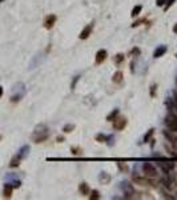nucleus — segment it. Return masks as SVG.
<instances>
[{
  "instance_id": "nucleus-1",
  "label": "nucleus",
  "mask_w": 177,
  "mask_h": 200,
  "mask_svg": "<svg viewBox=\"0 0 177 200\" xmlns=\"http://www.w3.org/2000/svg\"><path fill=\"white\" fill-rule=\"evenodd\" d=\"M49 137V130L46 124H39L35 127L32 133V142L34 143H43Z\"/></svg>"
},
{
  "instance_id": "nucleus-2",
  "label": "nucleus",
  "mask_w": 177,
  "mask_h": 200,
  "mask_svg": "<svg viewBox=\"0 0 177 200\" xmlns=\"http://www.w3.org/2000/svg\"><path fill=\"white\" fill-rule=\"evenodd\" d=\"M132 179H133V181L136 183V184H140V186H152V187H156V184H154V181H152L149 177H142L140 175L137 174H133L132 175Z\"/></svg>"
},
{
  "instance_id": "nucleus-3",
  "label": "nucleus",
  "mask_w": 177,
  "mask_h": 200,
  "mask_svg": "<svg viewBox=\"0 0 177 200\" xmlns=\"http://www.w3.org/2000/svg\"><path fill=\"white\" fill-rule=\"evenodd\" d=\"M142 171H144V174H145L147 177H156L157 176V169H156V167H154L153 164L151 163H144L142 164Z\"/></svg>"
},
{
  "instance_id": "nucleus-4",
  "label": "nucleus",
  "mask_w": 177,
  "mask_h": 200,
  "mask_svg": "<svg viewBox=\"0 0 177 200\" xmlns=\"http://www.w3.org/2000/svg\"><path fill=\"white\" fill-rule=\"evenodd\" d=\"M126 123H128L126 118H123V116H117V118L113 120V130H116V131H123L125 127H126Z\"/></svg>"
},
{
  "instance_id": "nucleus-5",
  "label": "nucleus",
  "mask_w": 177,
  "mask_h": 200,
  "mask_svg": "<svg viewBox=\"0 0 177 200\" xmlns=\"http://www.w3.org/2000/svg\"><path fill=\"white\" fill-rule=\"evenodd\" d=\"M165 124L172 132H177V116L169 115L168 118H165Z\"/></svg>"
},
{
  "instance_id": "nucleus-6",
  "label": "nucleus",
  "mask_w": 177,
  "mask_h": 200,
  "mask_svg": "<svg viewBox=\"0 0 177 200\" xmlns=\"http://www.w3.org/2000/svg\"><path fill=\"white\" fill-rule=\"evenodd\" d=\"M56 20H57L56 15H48L46 18V20H44V28H46V30H52L53 25L56 24Z\"/></svg>"
},
{
  "instance_id": "nucleus-7",
  "label": "nucleus",
  "mask_w": 177,
  "mask_h": 200,
  "mask_svg": "<svg viewBox=\"0 0 177 200\" xmlns=\"http://www.w3.org/2000/svg\"><path fill=\"white\" fill-rule=\"evenodd\" d=\"M108 56V52H107V49H99L97 53H96V59H95V63L97 65H100L103 64L104 62H105V59Z\"/></svg>"
},
{
  "instance_id": "nucleus-8",
  "label": "nucleus",
  "mask_w": 177,
  "mask_h": 200,
  "mask_svg": "<svg viewBox=\"0 0 177 200\" xmlns=\"http://www.w3.org/2000/svg\"><path fill=\"white\" fill-rule=\"evenodd\" d=\"M92 30H93V23H91V24L85 25V27H84V30H83V31L80 32L79 37H80V39H83V40H85V39H88V37L91 36Z\"/></svg>"
},
{
  "instance_id": "nucleus-9",
  "label": "nucleus",
  "mask_w": 177,
  "mask_h": 200,
  "mask_svg": "<svg viewBox=\"0 0 177 200\" xmlns=\"http://www.w3.org/2000/svg\"><path fill=\"white\" fill-rule=\"evenodd\" d=\"M160 181H161V184L167 188V190H172V188L174 187V180L169 175H165V177H163Z\"/></svg>"
},
{
  "instance_id": "nucleus-10",
  "label": "nucleus",
  "mask_w": 177,
  "mask_h": 200,
  "mask_svg": "<svg viewBox=\"0 0 177 200\" xmlns=\"http://www.w3.org/2000/svg\"><path fill=\"white\" fill-rule=\"evenodd\" d=\"M163 133H164V136L167 137L170 143H172V146H173V148H174V151H177V136H173L172 133L168 132V131H164Z\"/></svg>"
},
{
  "instance_id": "nucleus-11",
  "label": "nucleus",
  "mask_w": 177,
  "mask_h": 200,
  "mask_svg": "<svg viewBox=\"0 0 177 200\" xmlns=\"http://www.w3.org/2000/svg\"><path fill=\"white\" fill-rule=\"evenodd\" d=\"M167 46H158L156 49H154V52H153V58L154 59H157V58H161L163 55L167 52Z\"/></svg>"
},
{
  "instance_id": "nucleus-12",
  "label": "nucleus",
  "mask_w": 177,
  "mask_h": 200,
  "mask_svg": "<svg viewBox=\"0 0 177 200\" xmlns=\"http://www.w3.org/2000/svg\"><path fill=\"white\" fill-rule=\"evenodd\" d=\"M173 167H174V165H173L172 163H167V164H165V163H160V168L164 171L165 175H169L170 172L173 171Z\"/></svg>"
},
{
  "instance_id": "nucleus-13",
  "label": "nucleus",
  "mask_w": 177,
  "mask_h": 200,
  "mask_svg": "<svg viewBox=\"0 0 177 200\" xmlns=\"http://www.w3.org/2000/svg\"><path fill=\"white\" fill-rule=\"evenodd\" d=\"M30 149H31V147H30V146H23V147H21V148L19 149V152L16 153V155H18V156H20L21 159H24V158L28 156Z\"/></svg>"
},
{
  "instance_id": "nucleus-14",
  "label": "nucleus",
  "mask_w": 177,
  "mask_h": 200,
  "mask_svg": "<svg viewBox=\"0 0 177 200\" xmlns=\"http://www.w3.org/2000/svg\"><path fill=\"white\" fill-rule=\"evenodd\" d=\"M12 190H13V187H12V184H11V183L4 184V190H3L4 197H11V195H12Z\"/></svg>"
},
{
  "instance_id": "nucleus-15",
  "label": "nucleus",
  "mask_w": 177,
  "mask_h": 200,
  "mask_svg": "<svg viewBox=\"0 0 177 200\" xmlns=\"http://www.w3.org/2000/svg\"><path fill=\"white\" fill-rule=\"evenodd\" d=\"M79 191H80V193L81 195H89V192H91V190H89V187H88V184L87 183H81V184L79 186Z\"/></svg>"
},
{
  "instance_id": "nucleus-16",
  "label": "nucleus",
  "mask_w": 177,
  "mask_h": 200,
  "mask_svg": "<svg viewBox=\"0 0 177 200\" xmlns=\"http://www.w3.org/2000/svg\"><path fill=\"white\" fill-rule=\"evenodd\" d=\"M99 180H100V183H103V184H108L109 180H110V176L107 174V172H100Z\"/></svg>"
},
{
  "instance_id": "nucleus-17",
  "label": "nucleus",
  "mask_w": 177,
  "mask_h": 200,
  "mask_svg": "<svg viewBox=\"0 0 177 200\" xmlns=\"http://www.w3.org/2000/svg\"><path fill=\"white\" fill-rule=\"evenodd\" d=\"M123 77H124L123 72H121V71H116L115 74H113V76H112V80H113V83H121V81H123Z\"/></svg>"
},
{
  "instance_id": "nucleus-18",
  "label": "nucleus",
  "mask_w": 177,
  "mask_h": 200,
  "mask_svg": "<svg viewBox=\"0 0 177 200\" xmlns=\"http://www.w3.org/2000/svg\"><path fill=\"white\" fill-rule=\"evenodd\" d=\"M124 60H125V55H124V53H117V55L115 56L113 62H115L116 65H121V64L124 63Z\"/></svg>"
},
{
  "instance_id": "nucleus-19",
  "label": "nucleus",
  "mask_w": 177,
  "mask_h": 200,
  "mask_svg": "<svg viewBox=\"0 0 177 200\" xmlns=\"http://www.w3.org/2000/svg\"><path fill=\"white\" fill-rule=\"evenodd\" d=\"M21 160H23V159H21L20 156H18V155H15V156H13L12 159H11L9 167H12V168H13V167H19V165H20V162H21Z\"/></svg>"
},
{
  "instance_id": "nucleus-20",
  "label": "nucleus",
  "mask_w": 177,
  "mask_h": 200,
  "mask_svg": "<svg viewBox=\"0 0 177 200\" xmlns=\"http://www.w3.org/2000/svg\"><path fill=\"white\" fill-rule=\"evenodd\" d=\"M119 112H120V109H117V108H116V109H113L112 112H110V114L107 116V121H113V120H115V119L119 116Z\"/></svg>"
},
{
  "instance_id": "nucleus-21",
  "label": "nucleus",
  "mask_w": 177,
  "mask_h": 200,
  "mask_svg": "<svg viewBox=\"0 0 177 200\" xmlns=\"http://www.w3.org/2000/svg\"><path fill=\"white\" fill-rule=\"evenodd\" d=\"M141 11H142V7H141V5H136V7H133V9H132L131 16H132V18H136V16H139V15H140Z\"/></svg>"
},
{
  "instance_id": "nucleus-22",
  "label": "nucleus",
  "mask_w": 177,
  "mask_h": 200,
  "mask_svg": "<svg viewBox=\"0 0 177 200\" xmlns=\"http://www.w3.org/2000/svg\"><path fill=\"white\" fill-rule=\"evenodd\" d=\"M96 142H99V143H107L108 142V136L104 135V133H99V135H96Z\"/></svg>"
},
{
  "instance_id": "nucleus-23",
  "label": "nucleus",
  "mask_w": 177,
  "mask_h": 200,
  "mask_svg": "<svg viewBox=\"0 0 177 200\" xmlns=\"http://www.w3.org/2000/svg\"><path fill=\"white\" fill-rule=\"evenodd\" d=\"M91 195H89V199L91 200H97V199H100V192H99L97 190H93L92 192H89Z\"/></svg>"
},
{
  "instance_id": "nucleus-24",
  "label": "nucleus",
  "mask_w": 177,
  "mask_h": 200,
  "mask_svg": "<svg viewBox=\"0 0 177 200\" xmlns=\"http://www.w3.org/2000/svg\"><path fill=\"white\" fill-rule=\"evenodd\" d=\"M73 130H75V124H65L64 128H63V131H64L65 133H71Z\"/></svg>"
},
{
  "instance_id": "nucleus-25",
  "label": "nucleus",
  "mask_w": 177,
  "mask_h": 200,
  "mask_svg": "<svg viewBox=\"0 0 177 200\" xmlns=\"http://www.w3.org/2000/svg\"><path fill=\"white\" fill-rule=\"evenodd\" d=\"M153 132H154L153 128H151V130L148 131V133H147L145 136H144V143H148L149 140H151V137H152V135H153Z\"/></svg>"
},
{
  "instance_id": "nucleus-26",
  "label": "nucleus",
  "mask_w": 177,
  "mask_h": 200,
  "mask_svg": "<svg viewBox=\"0 0 177 200\" xmlns=\"http://www.w3.org/2000/svg\"><path fill=\"white\" fill-rule=\"evenodd\" d=\"M117 167H119V169L121 172H128L129 168H128V165H126L125 163H117Z\"/></svg>"
},
{
  "instance_id": "nucleus-27",
  "label": "nucleus",
  "mask_w": 177,
  "mask_h": 200,
  "mask_svg": "<svg viewBox=\"0 0 177 200\" xmlns=\"http://www.w3.org/2000/svg\"><path fill=\"white\" fill-rule=\"evenodd\" d=\"M174 2L176 0H167V3H165V5H164V11H168L174 4Z\"/></svg>"
},
{
  "instance_id": "nucleus-28",
  "label": "nucleus",
  "mask_w": 177,
  "mask_h": 200,
  "mask_svg": "<svg viewBox=\"0 0 177 200\" xmlns=\"http://www.w3.org/2000/svg\"><path fill=\"white\" fill-rule=\"evenodd\" d=\"M156 92H157V86L156 84H152L151 86V96L154 97V96H156Z\"/></svg>"
},
{
  "instance_id": "nucleus-29",
  "label": "nucleus",
  "mask_w": 177,
  "mask_h": 200,
  "mask_svg": "<svg viewBox=\"0 0 177 200\" xmlns=\"http://www.w3.org/2000/svg\"><path fill=\"white\" fill-rule=\"evenodd\" d=\"M71 151H72V153H73V155H80V153H81V148H79V147H72Z\"/></svg>"
},
{
  "instance_id": "nucleus-30",
  "label": "nucleus",
  "mask_w": 177,
  "mask_h": 200,
  "mask_svg": "<svg viewBox=\"0 0 177 200\" xmlns=\"http://www.w3.org/2000/svg\"><path fill=\"white\" fill-rule=\"evenodd\" d=\"M131 55H135V56H139V55H140V48H132L131 49Z\"/></svg>"
},
{
  "instance_id": "nucleus-31",
  "label": "nucleus",
  "mask_w": 177,
  "mask_h": 200,
  "mask_svg": "<svg viewBox=\"0 0 177 200\" xmlns=\"http://www.w3.org/2000/svg\"><path fill=\"white\" fill-rule=\"evenodd\" d=\"M145 19H141V20H137V21H135V23L133 24H132V27H133V28H135V27H139L140 24H142V23H145Z\"/></svg>"
},
{
  "instance_id": "nucleus-32",
  "label": "nucleus",
  "mask_w": 177,
  "mask_h": 200,
  "mask_svg": "<svg viewBox=\"0 0 177 200\" xmlns=\"http://www.w3.org/2000/svg\"><path fill=\"white\" fill-rule=\"evenodd\" d=\"M79 79H80V75H77V76H75V79H73V81H72V84H71V88L73 90L75 88V86H76V83L79 81Z\"/></svg>"
},
{
  "instance_id": "nucleus-33",
  "label": "nucleus",
  "mask_w": 177,
  "mask_h": 200,
  "mask_svg": "<svg viewBox=\"0 0 177 200\" xmlns=\"http://www.w3.org/2000/svg\"><path fill=\"white\" fill-rule=\"evenodd\" d=\"M165 3H167V0H156V5H157V7H164Z\"/></svg>"
},
{
  "instance_id": "nucleus-34",
  "label": "nucleus",
  "mask_w": 177,
  "mask_h": 200,
  "mask_svg": "<svg viewBox=\"0 0 177 200\" xmlns=\"http://www.w3.org/2000/svg\"><path fill=\"white\" fill-rule=\"evenodd\" d=\"M11 184H12L13 188H19V187L21 186V181H20V180H15V181L11 183Z\"/></svg>"
},
{
  "instance_id": "nucleus-35",
  "label": "nucleus",
  "mask_w": 177,
  "mask_h": 200,
  "mask_svg": "<svg viewBox=\"0 0 177 200\" xmlns=\"http://www.w3.org/2000/svg\"><path fill=\"white\" fill-rule=\"evenodd\" d=\"M56 140H57L59 143H63V142H64V137H63V136H59V137L56 139Z\"/></svg>"
},
{
  "instance_id": "nucleus-36",
  "label": "nucleus",
  "mask_w": 177,
  "mask_h": 200,
  "mask_svg": "<svg viewBox=\"0 0 177 200\" xmlns=\"http://www.w3.org/2000/svg\"><path fill=\"white\" fill-rule=\"evenodd\" d=\"M173 32L177 33V24H174V27H173Z\"/></svg>"
},
{
  "instance_id": "nucleus-37",
  "label": "nucleus",
  "mask_w": 177,
  "mask_h": 200,
  "mask_svg": "<svg viewBox=\"0 0 177 200\" xmlns=\"http://www.w3.org/2000/svg\"><path fill=\"white\" fill-rule=\"evenodd\" d=\"M3 96V87H0V97Z\"/></svg>"
},
{
  "instance_id": "nucleus-38",
  "label": "nucleus",
  "mask_w": 177,
  "mask_h": 200,
  "mask_svg": "<svg viewBox=\"0 0 177 200\" xmlns=\"http://www.w3.org/2000/svg\"><path fill=\"white\" fill-rule=\"evenodd\" d=\"M3 2H4V0H0V3H3Z\"/></svg>"
},
{
  "instance_id": "nucleus-39",
  "label": "nucleus",
  "mask_w": 177,
  "mask_h": 200,
  "mask_svg": "<svg viewBox=\"0 0 177 200\" xmlns=\"http://www.w3.org/2000/svg\"><path fill=\"white\" fill-rule=\"evenodd\" d=\"M176 58H177V53H176Z\"/></svg>"
},
{
  "instance_id": "nucleus-40",
  "label": "nucleus",
  "mask_w": 177,
  "mask_h": 200,
  "mask_svg": "<svg viewBox=\"0 0 177 200\" xmlns=\"http://www.w3.org/2000/svg\"><path fill=\"white\" fill-rule=\"evenodd\" d=\"M0 137H2V136H0Z\"/></svg>"
}]
</instances>
